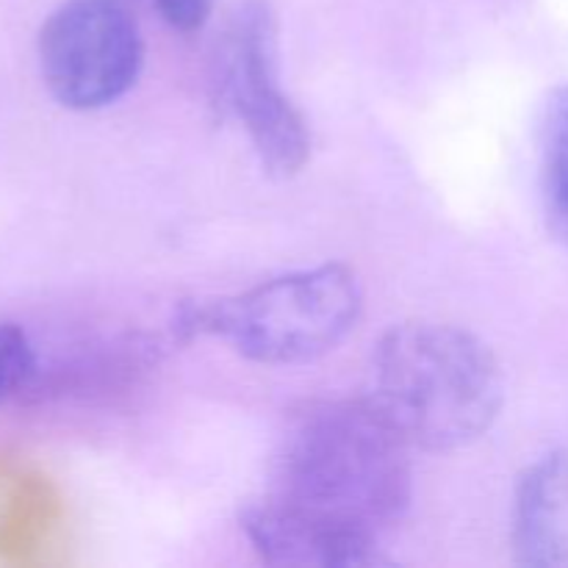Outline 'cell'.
<instances>
[{
  "instance_id": "cell-1",
  "label": "cell",
  "mask_w": 568,
  "mask_h": 568,
  "mask_svg": "<svg viewBox=\"0 0 568 568\" xmlns=\"http://www.w3.org/2000/svg\"><path fill=\"white\" fill-rule=\"evenodd\" d=\"M410 453L414 447L369 394L311 403L286 425L270 497L383 536L414 499Z\"/></svg>"
},
{
  "instance_id": "cell-2",
  "label": "cell",
  "mask_w": 568,
  "mask_h": 568,
  "mask_svg": "<svg viewBox=\"0 0 568 568\" xmlns=\"http://www.w3.org/2000/svg\"><path fill=\"white\" fill-rule=\"evenodd\" d=\"M372 399L414 449L449 453L486 436L505 403L497 355L444 322H403L372 358Z\"/></svg>"
},
{
  "instance_id": "cell-3",
  "label": "cell",
  "mask_w": 568,
  "mask_h": 568,
  "mask_svg": "<svg viewBox=\"0 0 568 568\" xmlns=\"http://www.w3.org/2000/svg\"><path fill=\"white\" fill-rule=\"evenodd\" d=\"M361 281L347 264L311 266L220 297L183 300L172 316L181 342L216 338L266 366L311 364L333 353L358 325Z\"/></svg>"
},
{
  "instance_id": "cell-4",
  "label": "cell",
  "mask_w": 568,
  "mask_h": 568,
  "mask_svg": "<svg viewBox=\"0 0 568 568\" xmlns=\"http://www.w3.org/2000/svg\"><path fill=\"white\" fill-rule=\"evenodd\" d=\"M211 100L244 128L270 175L292 178L308 164V122L281 87L277 20L266 0H244L222 28L211 59Z\"/></svg>"
},
{
  "instance_id": "cell-5",
  "label": "cell",
  "mask_w": 568,
  "mask_h": 568,
  "mask_svg": "<svg viewBox=\"0 0 568 568\" xmlns=\"http://www.w3.org/2000/svg\"><path fill=\"white\" fill-rule=\"evenodd\" d=\"M50 98L72 111H98L125 98L144 67L136 20L116 0H64L37 42Z\"/></svg>"
},
{
  "instance_id": "cell-6",
  "label": "cell",
  "mask_w": 568,
  "mask_h": 568,
  "mask_svg": "<svg viewBox=\"0 0 568 568\" xmlns=\"http://www.w3.org/2000/svg\"><path fill=\"white\" fill-rule=\"evenodd\" d=\"M239 527L264 564L281 568H375L392 566L381 536L344 527L292 508L275 497L244 505Z\"/></svg>"
},
{
  "instance_id": "cell-7",
  "label": "cell",
  "mask_w": 568,
  "mask_h": 568,
  "mask_svg": "<svg viewBox=\"0 0 568 568\" xmlns=\"http://www.w3.org/2000/svg\"><path fill=\"white\" fill-rule=\"evenodd\" d=\"M568 453L558 449L521 471L510 510V549L527 568L568 564Z\"/></svg>"
},
{
  "instance_id": "cell-8",
  "label": "cell",
  "mask_w": 568,
  "mask_h": 568,
  "mask_svg": "<svg viewBox=\"0 0 568 568\" xmlns=\"http://www.w3.org/2000/svg\"><path fill=\"white\" fill-rule=\"evenodd\" d=\"M541 197L547 222L568 244V83L555 89L541 114Z\"/></svg>"
},
{
  "instance_id": "cell-9",
  "label": "cell",
  "mask_w": 568,
  "mask_h": 568,
  "mask_svg": "<svg viewBox=\"0 0 568 568\" xmlns=\"http://www.w3.org/2000/svg\"><path fill=\"white\" fill-rule=\"evenodd\" d=\"M39 372V353L20 325L0 322V405L31 386Z\"/></svg>"
},
{
  "instance_id": "cell-10",
  "label": "cell",
  "mask_w": 568,
  "mask_h": 568,
  "mask_svg": "<svg viewBox=\"0 0 568 568\" xmlns=\"http://www.w3.org/2000/svg\"><path fill=\"white\" fill-rule=\"evenodd\" d=\"M161 20L178 33H194L211 20L216 0H153Z\"/></svg>"
}]
</instances>
